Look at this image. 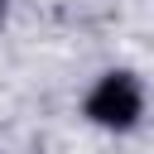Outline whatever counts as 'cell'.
I'll return each instance as SVG.
<instances>
[{
	"label": "cell",
	"instance_id": "obj_1",
	"mask_svg": "<svg viewBox=\"0 0 154 154\" xmlns=\"http://www.w3.org/2000/svg\"><path fill=\"white\" fill-rule=\"evenodd\" d=\"M87 116L96 125H116V130L135 125V116H140V87H135V77H125V72L101 77L96 91L87 96Z\"/></svg>",
	"mask_w": 154,
	"mask_h": 154
}]
</instances>
